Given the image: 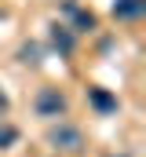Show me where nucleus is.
<instances>
[{
	"instance_id": "nucleus-1",
	"label": "nucleus",
	"mask_w": 146,
	"mask_h": 157,
	"mask_svg": "<svg viewBox=\"0 0 146 157\" xmlns=\"http://www.w3.org/2000/svg\"><path fill=\"white\" fill-rule=\"evenodd\" d=\"M48 143L62 154H77V150H84V132L73 124H55V128H48Z\"/></svg>"
},
{
	"instance_id": "nucleus-2",
	"label": "nucleus",
	"mask_w": 146,
	"mask_h": 157,
	"mask_svg": "<svg viewBox=\"0 0 146 157\" xmlns=\"http://www.w3.org/2000/svg\"><path fill=\"white\" fill-rule=\"evenodd\" d=\"M36 113L40 117H59L62 110H66V95L59 91V88H40V95H36Z\"/></svg>"
},
{
	"instance_id": "nucleus-3",
	"label": "nucleus",
	"mask_w": 146,
	"mask_h": 157,
	"mask_svg": "<svg viewBox=\"0 0 146 157\" xmlns=\"http://www.w3.org/2000/svg\"><path fill=\"white\" fill-rule=\"evenodd\" d=\"M51 44H55V51H59V55H70L73 44H77L73 33H70V26H59V22H55V26H51Z\"/></svg>"
},
{
	"instance_id": "nucleus-4",
	"label": "nucleus",
	"mask_w": 146,
	"mask_h": 157,
	"mask_svg": "<svg viewBox=\"0 0 146 157\" xmlns=\"http://www.w3.org/2000/svg\"><path fill=\"white\" fill-rule=\"evenodd\" d=\"M88 99H91V106H95L99 113H113V110H117V99H113L110 91H102V88H88Z\"/></svg>"
},
{
	"instance_id": "nucleus-5",
	"label": "nucleus",
	"mask_w": 146,
	"mask_h": 157,
	"mask_svg": "<svg viewBox=\"0 0 146 157\" xmlns=\"http://www.w3.org/2000/svg\"><path fill=\"white\" fill-rule=\"evenodd\" d=\"M146 11V0H117L113 4V15L117 18H139Z\"/></svg>"
},
{
	"instance_id": "nucleus-6",
	"label": "nucleus",
	"mask_w": 146,
	"mask_h": 157,
	"mask_svg": "<svg viewBox=\"0 0 146 157\" xmlns=\"http://www.w3.org/2000/svg\"><path fill=\"white\" fill-rule=\"evenodd\" d=\"M62 11L77 22V29H91V26H95V15H91V11H80L73 0H66V4H62Z\"/></svg>"
},
{
	"instance_id": "nucleus-7",
	"label": "nucleus",
	"mask_w": 146,
	"mask_h": 157,
	"mask_svg": "<svg viewBox=\"0 0 146 157\" xmlns=\"http://www.w3.org/2000/svg\"><path fill=\"white\" fill-rule=\"evenodd\" d=\"M18 59H22L26 66H40V48H36V44H22Z\"/></svg>"
},
{
	"instance_id": "nucleus-8",
	"label": "nucleus",
	"mask_w": 146,
	"mask_h": 157,
	"mask_svg": "<svg viewBox=\"0 0 146 157\" xmlns=\"http://www.w3.org/2000/svg\"><path fill=\"white\" fill-rule=\"evenodd\" d=\"M15 139H18V132H15V128H7V124H4V128H0V150H7V146H11V143H15Z\"/></svg>"
},
{
	"instance_id": "nucleus-9",
	"label": "nucleus",
	"mask_w": 146,
	"mask_h": 157,
	"mask_svg": "<svg viewBox=\"0 0 146 157\" xmlns=\"http://www.w3.org/2000/svg\"><path fill=\"white\" fill-rule=\"evenodd\" d=\"M7 110H11V102H7V95H4V91H0V117H4V113H7Z\"/></svg>"
}]
</instances>
